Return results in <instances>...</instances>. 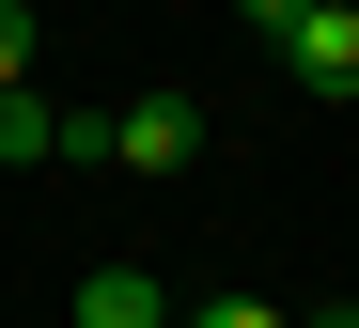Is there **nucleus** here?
<instances>
[{"label":"nucleus","mask_w":359,"mask_h":328,"mask_svg":"<svg viewBox=\"0 0 359 328\" xmlns=\"http://www.w3.org/2000/svg\"><path fill=\"white\" fill-rule=\"evenodd\" d=\"M188 157H203V110H188V94L109 110V172H188Z\"/></svg>","instance_id":"obj_1"},{"label":"nucleus","mask_w":359,"mask_h":328,"mask_svg":"<svg viewBox=\"0 0 359 328\" xmlns=\"http://www.w3.org/2000/svg\"><path fill=\"white\" fill-rule=\"evenodd\" d=\"M281 63H297V94L344 110V94H359V0H313V16L281 32Z\"/></svg>","instance_id":"obj_2"},{"label":"nucleus","mask_w":359,"mask_h":328,"mask_svg":"<svg viewBox=\"0 0 359 328\" xmlns=\"http://www.w3.org/2000/svg\"><path fill=\"white\" fill-rule=\"evenodd\" d=\"M79 328H172V282L156 266H94L79 282Z\"/></svg>","instance_id":"obj_3"},{"label":"nucleus","mask_w":359,"mask_h":328,"mask_svg":"<svg viewBox=\"0 0 359 328\" xmlns=\"http://www.w3.org/2000/svg\"><path fill=\"white\" fill-rule=\"evenodd\" d=\"M0 157H16V172H47V94H32V79L0 94Z\"/></svg>","instance_id":"obj_4"},{"label":"nucleus","mask_w":359,"mask_h":328,"mask_svg":"<svg viewBox=\"0 0 359 328\" xmlns=\"http://www.w3.org/2000/svg\"><path fill=\"white\" fill-rule=\"evenodd\" d=\"M172 328H281V297H188Z\"/></svg>","instance_id":"obj_5"},{"label":"nucleus","mask_w":359,"mask_h":328,"mask_svg":"<svg viewBox=\"0 0 359 328\" xmlns=\"http://www.w3.org/2000/svg\"><path fill=\"white\" fill-rule=\"evenodd\" d=\"M16 79H32V16L0 0V94H16Z\"/></svg>","instance_id":"obj_6"},{"label":"nucleus","mask_w":359,"mask_h":328,"mask_svg":"<svg viewBox=\"0 0 359 328\" xmlns=\"http://www.w3.org/2000/svg\"><path fill=\"white\" fill-rule=\"evenodd\" d=\"M234 16H250V32H266V47H281V32H297V16H313V0H234Z\"/></svg>","instance_id":"obj_7"},{"label":"nucleus","mask_w":359,"mask_h":328,"mask_svg":"<svg viewBox=\"0 0 359 328\" xmlns=\"http://www.w3.org/2000/svg\"><path fill=\"white\" fill-rule=\"evenodd\" d=\"M313 328H359V313H313Z\"/></svg>","instance_id":"obj_8"}]
</instances>
